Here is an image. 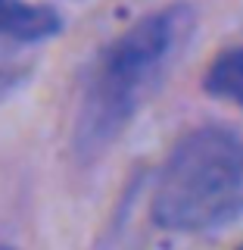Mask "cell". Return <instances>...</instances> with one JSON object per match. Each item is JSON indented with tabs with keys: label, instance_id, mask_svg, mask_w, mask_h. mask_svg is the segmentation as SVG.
<instances>
[{
	"label": "cell",
	"instance_id": "1",
	"mask_svg": "<svg viewBox=\"0 0 243 250\" xmlns=\"http://www.w3.org/2000/svg\"><path fill=\"white\" fill-rule=\"evenodd\" d=\"M193 31V13L175 3L122 31L100 53L81 106V144L97 147L119 135L162 82Z\"/></svg>",
	"mask_w": 243,
	"mask_h": 250
},
{
	"label": "cell",
	"instance_id": "2",
	"mask_svg": "<svg viewBox=\"0 0 243 250\" xmlns=\"http://www.w3.org/2000/svg\"><path fill=\"white\" fill-rule=\"evenodd\" d=\"M243 200V144L224 128H197L168 153L153 188V219L171 231L224 222Z\"/></svg>",
	"mask_w": 243,
	"mask_h": 250
},
{
	"label": "cell",
	"instance_id": "3",
	"mask_svg": "<svg viewBox=\"0 0 243 250\" xmlns=\"http://www.w3.org/2000/svg\"><path fill=\"white\" fill-rule=\"evenodd\" d=\"M59 31V16L44 3L31 0H0V38L16 44H31Z\"/></svg>",
	"mask_w": 243,
	"mask_h": 250
},
{
	"label": "cell",
	"instance_id": "4",
	"mask_svg": "<svg viewBox=\"0 0 243 250\" xmlns=\"http://www.w3.org/2000/svg\"><path fill=\"white\" fill-rule=\"evenodd\" d=\"M206 91L212 97L243 104V47L224 50L212 60V66L206 72Z\"/></svg>",
	"mask_w": 243,
	"mask_h": 250
},
{
	"label": "cell",
	"instance_id": "5",
	"mask_svg": "<svg viewBox=\"0 0 243 250\" xmlns=\"http://www.w3.org/2000/svg\"><path fill=\"white\" fill-rule=\"evenodd\" d=\"M16 78H19V69H16V62L10 60V53H3V50H0V94L10 88Z\"/></svg>",
	"mask_w": 243,
	"mask_h": 250
},
{
	"label": "cell",
	"instance_id": "6",
	"mask_svg": "<svg viewBox=\"0 0 243 250\" xmlns=\"http://www.w3.org/2000/svg\"><path fill=\"white\" fill-rule=\"evenodd\" d=\"M0 250H16V247H6V244H0Z\"/></svg>",
	"mask_w": 243,
	"mask_h": 250
}]
</instances>
